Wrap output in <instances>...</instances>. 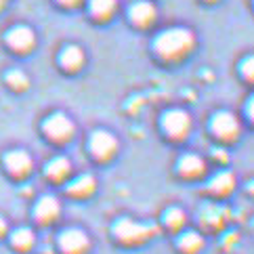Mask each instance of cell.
<instances>
[{
	"label": "cell",
	"mask_w": 254,
	"mask_h": 254,
	"mask_svg": "<svg viewBox=\"0 0 254 254\" xmlns=\"http://www.w3.org/2000/svg\"><path fill=\"white\" fill-rule=\"evenodd\" d=\"M153 49L162 59H179L193 49V34L185 28L162 32L153 42Z\"/></svg>",
	"instance_id": "6da1fadb"
},
{
	"label": "cell",
	"mask_w": 254,
	"mask_h": 254,
	"mask_svg": "<svg viewBox=\"0 0 254 254\" xmlns=\"http://www.w3.org/2000/svg\"><path fill=\"white\" fill-rule=\"evenodd\" d=\"M114 235L122 244H130L132 246V244H141L145 240H149L151 235H156V227L137 223L132 219H120L114 225Z\"/></svg>",
	"instance_id": "7a4b0ae2"
},
{
	"label": "cell",
	"mask_w": 254,
	"mask_h": 254,
	"mask_svg": "<svg viewBox=\"0 0 254 254\" xmlns=\"http://www.w3.org/2000/svg\"><path fill=\"white\" fill-rule=\"evenodd\" d=\"M88 246L90 240L82 229H67L59 235V250L63 254H84Z\"/></svg>",
	"instance_id": "3957f363"
},
{
	"label": "cell",
	"mask_w": 254,
	"mask_h": 254,
	"mask_svg": "<svg viewBox=\"0 0 254 254\" xmlns=\"http://www.w3.org/2000/svg\"><path fill=\"white\" fill-rule=\"evenodd\" d=\"M44 132L55 141H65L74 134V124L67 116L63 114H53L47 122H44Z\"/></svg>",
	"instance_id": "277c9868"
},
{
	"label": "cell",
	"mask_w": 254,
	"mask_h": 254,
	"mask_svg": "<svg viewBox=\"0 0 254 254\" xmlns=\"http://www.w3.org/2000/svg\"><path fill=\"white\" fill-rule=\"evenodd\" d=\"M116 149H118V141L114 134H110L107 130H97L93 137H90V151H93V156L99 160L112 158Z\"/></svg>",
	"instance_id": "5b68a950"
},
{
	"label": "cell",
	"mask_w": 254,
	"mask_h": 254,
	"mask_svg": "<svg viewBox=\"0 0 254 254\" xmlns=\"http://www.w3.org/2000/svg\"><path fill=\"white\" fill-rule=\"evenodd\" d=\"M162 124H164V130L170 134V137H183V134H187L189 126H191V120H189V116L185 112L172 110L164 116Z\"/></svg>",
	"instance_id": "8992f818"
},
{
	"label": "cell",
	"mask_w": 254,
	"mask_h": 254,
	"mask_svg": "<svg viewBox=\"0 0 254 254\" xmlns=\"http://www.w3.org/2000/svg\"><path fill=\"white\" fill-rule=\"evenodd\" d=\"M212 130H214L216 137H221V139H233L235 134L240 132V122H238V118H235L233 114L221 112L219 116H214Z\"/></svg>",
	"instance_id": "52a82bcc"
},
{
	"label": "cell",
	"mask_w": 254,
	"mask_h": 254,
	"mask_svg": "<svg viewBox=\"0 0 254 254\" xmlns=\"http://www.w3.org/2000/svg\"><path fill=\"white\" fill-rule=\"evenodd\" d=\"M6 42H8V47L15 51H30L36 42V36L30 28H25V25H17V28H13L6 34Z\"/></svg>",
	"instance_id": "ba28073f"
},
{
	"label": "cell",
	"mask_w": 254,
	"mask_h": 254,
	"mask_svg": "<svg viewBox=\"0 0 254 254\" xmlns=\"http://www.w3.org/2000/svg\"><path fill=\"white\" fill-rule=\"evenodd\" d=\"M4 164H6L8 172H13L15 177H23V175H28L30 168H32V158H30L25 151L17 149V151L6 153Z\"/></svg>",
	"instance_id": "9c48e42d"
},
{
	"label": "cell",
	"mask_w": 254,
	"mask_h": 254,
	"mask_svg": "<svg viewBox=\"0 0 254 254\" xmlns=\"http://www.w3.org/2000/svg\"><path fill=\"white\" fill-rule=\"evenodd\" d=\"M59 210H61V206L59 202L53 195H44L38 199V204H36V219H38L40 223H53L59 216Z\"/></svg>",
	"instance_id": "30bf717a"
},
{
	"label": "cell",
	"mask_w": 254,
	"mask_h": 254,
	"mask_svg": "<svg viewBox=\"0 0 254 254\" xmlns=\"http://www.w3.org/2000/svg\"><path fill=\"white\" fill-rule=\"evenodd\" d=\"M130 19L132 23L137 25H149L153 19H156V8H153L151 2H145V0H141V2H134L130 6Z\"/></svg>",
	"instance_id": "8fae6325"
},
{
	"label": "cell",
	"mask_w": 254,
	"mask_h": 254,
	"mask_svg": "<svg viewBox=\"0 0 254 254\" xmlns=\"http://www.w3.org/2000/svg\"><path fill=\"white\" fill-rule=\"evenodd\" d=\"M177 246L183 254H197L204 248V238L197 231H185L183 235H179Z\"/></svg>",
	"instance_id": "7c38bea8"
},
{
	"label": "cell",
	"mask_w": 254,
	"mask_h": 254,
	"mask_svg": "<svg viewBox=\"0 0 254 254\" xmlns=\"http://www.w3.org/2000/svg\"><path fill=\"white\" fill-rule=\"evenodd\" d=\"M204 160L202 158H197L193 156V153H187V156L181 158V164H179V172L183 177H189V179H193V177H199V175H204Z\"/></svg>",
	"instance_id": "4fadbf2b"
},
{
	"label": "cell",
	"mask_w": 254,
	"mask_h": 254,
	"mask_svg": "<svg viewBox=\"0 0 254 254\" xmlns=\"http://www.w3.org/2000/svg\"><path fill=\"white\" fill-rule=\"evenodd\" d=\"M233 187H235V177L231 175V172H219V175H216L210 181V185H208V189H210L214 195H227V193H231Z\"/></svg>",
	"instance_id": "5bb4252c"
},
{
	"label": "cell",
	"mask_w": 254,
	"mask_h": 254,
	"mask_svg": "<svg viewBox=\"0 0 254 254\" xmlns=\"http://www.w3.org/2000/svg\"><path fill=\"white\" fill-rule=\"evenodd\" d=\"M67 191L74 195V197H88L90 193L95 191V179L90 177V175H82V177H78L74 183H71L67 187Z\"/></svg>",
	"instance_id": "9a60e30c"
},
{
	"label": "cell",
	"mask_w": 254,
	"mask_h": 254,
	"mask_svg": "<svg viewBox=\"0 0 254 254\" xmlns=\"http://www.w3.org/2000/svg\"><path fill=\"white\" fill-rule=\"evenodd\" d=\"M36 242V235L32 229H28V227H21V229H17L13 235H11V244L15 250H21V252H28Z\"/></svg>",
	"instance_id": "2e32d148"
},
{
	"label": "cell",
	"mask_w": 254,
	"mask_h": 254,
	"mask_svg": "<svg viewBox=\"0 0 254 254\" xmlns=\"http://www.w3.org/2000/svg\"><path fill=\"white\" fill-rule=\"evenodd\" d=\"M69 170H71V164H69L67 158H55L47 166V177L53 181H63L69 175Z\"/></svg>",
	"instance_id": "e0dca14e"
},
{
	"label": "cell",
	"mask_w": 254,
	"mask_h": 254,
	"mask_svg": "<svg viewBox=\"0 0 254 254\" xmlns=\"http://www.w3.org/2000/svg\"><path fill=\"white\" fill-rule=\"evenodd\" d=\"M82 61H84V55L78 47H67L61 53V65L65 69H78L82 65Z\"/></svg>",
	"instance_id": "ac0fdd59"
},
{
	"label": "cell",
	"mask_w": 254,
	"mask_h": 254,
	"mask_svg": "<svg viewBox=\"0 0 254 254\" xmlns=\"http://www.w3.org/2000/svg\"><path fill=\"white\" fill-rule=\"evenodd\" d=\"M199 221L206 227H210V229H216V227H221V223H223V210H219L216 206H206L204 212L199 214Z\"/></svg>",
	"instance_id": "d6986e66"
},
{
	"label": "cell",
	"mask_w": 254,
	"mask_h": 254,
	"mask_svg": "<svg viewBox=\"0 0 254 254\" xmlns=\"http://www.w3.org/2000/svg\"><path fill=\"white\" fill-rule=\"evenodd\" d=\"M116 8V0H90V11L99 19H107Z\"/></svg>",
	"instance_id": "ffe728a7"
},
{
	"label": "cell",
	"mask_w": 254,
	"mask_h": 254,
	"mask_svg": "<svg viewBox=\"0 0 254 254\" xmlns=\"http://www.w3.org/2000/svg\"><path fill=\"white\" fill-rule=\"evenodd\" d=\"M164 223H166L168 229L179 231L181 227L185 225V212L179 210V208H170V210L166 212V216H164Z\"/></svg>",
	"instance_id": "44dd1931"
},
{
	"label": "cell",
	"mask_w": 254,
	"mask_h": 254,
	"mask_svg": "<svg viewBox=\"0 0 254 254\" xmlns=\"http://www.w3.org/2000/svg\"><path fill=\"white\" fill-rule=\"evenodd\" d=\"M6 82L11 84L13 88L21 90V88L28 86V76H25L23 71H19V69H13V71H8L6 74Z\"/></svg>",
	"instance_id": "7402d4cb"
},
{
	"label": "cell",
	"mask_w": 254,
	"mask_h": 254,
	"mask_svg": "<svg viewBox=\"0 0 254 254\" xmlns=\"http://www.w3.org/2000/svg\"><path fill=\"white\" fill-rule=\"evenodd\" d=\"M252 71H254L252 57H248L246 61H244V65H242V74H244V78H246V80H252Z\"/></svg>",
	"instance_id": "603a6c76"
},
{
	"label": "cell",
	"mask_w": 254,
	"mask_h": 254,
	"mask_svg": "<svg viewBox=\"0 0 254 254\" xmlns=\"http://www.w3.org/2000/svg\"><path fill=\"white\" fill-rule=\"evenodd\" d=\"M6 233V221L0 216V235H4Z\"/></svg>",
	"instance_id": "cb8c5ba5"
},
{
	"label": "cell",
	"mask_w": 254,
	"mask_h": 254,
	"mask_svg": "<svg viewBox=\"0 0 254 254\" xmlns=\"http://www.w3.org/2000/svg\"><path fill=\"white\" fill-rule=\"evenodd\" d=\"M61 4H65V6H74V4H78L80 0H59Z\"/></svg>",
	"instance_id": "d4e9b609"
},
{
	"label": "cell",
	"mask_w": 254,
	"mask_h": 254,
	"mask_svg": "<svg viewBox=\"0 0 254 254\" xmlns=\"http://www.w3.org/2000/svg\"><path fill=\"white\" fill-rule=\"evenodd\" d=\"M4 2H6V0H0V8H2V6H4Z\"/></svg>",
	"instance_id": "484cf974"
}]
</instances>
